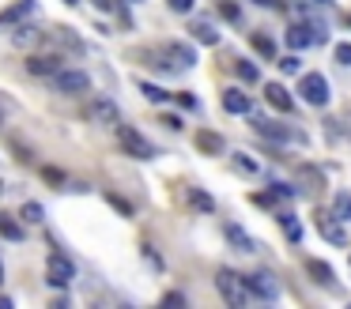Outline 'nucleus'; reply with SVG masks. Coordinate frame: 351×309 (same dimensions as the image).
I'll use <instances>...</instances> for the list:
<instances>
[{"label": "nucleus", "instance_id": "obj_20", "mask_svg": "<svg viewBox=\"0 0 351 309\" xmlns=\"http://www.w3.org/2000/svg\"><path fill=\"white\" fill-rule=\"evenodd\" d=\"M197 147L208 151V155H219V151H223V136H215V132H197Z\"/></svg>", "mask_w": 351, "mask_h": 309}, {"label": "nucleus", "instance_id": "obj_2", "mask_svg": "<svg viewBox=\"0 0 351 309\" xmlns=\"http://www.w3.org/2000/svg\"><path fill=\"white\" fill-rule=\"evenodd\" d=\"M215 286H219V294L230 301V306H245V301H250V291H245L242 275H238V271H230V268L215 271Z\"/></svg>", "mask_w": 351, "mask_h": 309}, {"label": "nucleus", "instance_id": "obj_23", "mask_svg": "<svg viewBox=\"0 0 351 309\" xmlns=\"http://www.w3.org/2000/svg\"><path fill=\"white\" fill-rule=\"evenodd\" d=\"M332 215L340 219V223H348V219H351V196H348V193H340V196L332 200Z\"/></svg>", "mask_w": 351, "mask_h": 309}, {"label": "nucleus", "instance_id": "obj_3", "mask_svg": "<svg viewBox=\"0 0 351 309\" xmlns=\"http://www.w3.org/2000/svg\"><path fill=\"white\" fill-rule=\"evenodd\" d=\"M114 128H117V140H121V147L129 151L132 158H155V147H152V143H147L132 125H121V121H117Z\"/></svg>", "mask_w": 351, "mask_h": 309}, {"label": "nucleus", "instance_id": "obj_40", "mask_svg": "<svg viewBox=\"0 0 351 309\" xmlns=\"http://www.w3.org/2000/svg\"><path fill=\"white\" fill-rule=\"evenodd\" d=\"M0 193H4V181H0Z\"/></svg>", "mask_w": 351, "mask_h": 309}, {"label": "nucleus", "instance_id": "obj_7", "mask_svg": "<svg viewBox=\"0 0 351 309\" xmlns=\"http://www.w3.org/2000/svg\"><path fill=\"white\" fill-rule=\"evenodd\" d=\"M242 283H245V291H250V294H257V298H265V301H276V298H280V283H276L268 271L242 275Z\"/></svg>", "mask_w": 351, "mask_h": 309}, {"label": "nucleus", "instance_id": "obj_12", "mask_svg": "<svg viewBox=\"0 0 351 309\" xmlns=\"http://www.w3.org/2000/svg\"><path fill=\"white\" fill-rule=\"evenodd\" d=\"M223 234H227V241L238 249V253H253V249H257V245H253V238L238 223H223Z\"/></svg>", "mask_w": 351, "mask_h": 309}, {"label": "nucleus", "instance_id": "obj_34", "mask_svg": "<svg viewBox=\"0 0 351 309\" xmlns=\"http://www.w3.org/2000/svg\"><path fill=\"white\" fill-rule=\"evenodd\" d=\"M42 177H46L49 185H64V177H61V173H57V170H42Z\"/></svg>", "mask_w": 351, "mask_h": 309}, {"label": "nucleus", "instance_id": "obj_11", "mask_svg": "<svg viewBox=\"0 0 351 309\" xmlns=\"http://www.w3.org/2000/svg\"><path fill=\"white\" fill-rule=\"evenodd\" d=\"M223 110H227V113H250L253 102H250V95H245V90L230 87V90H223Z\"/></svg>", "mask_w": 351, "mask_h": 309}, {"label": "nucleus", "instance_id": "obj_6", "mask_svg": "<svg viewBox=\"0 0 351 309\" xmlns=\"http://www.w3.org/2000/svg\"><path fill=\"white\" fill-rule=\"evenodd\" d=\"M298 95L306 98L310 106H328V83H325V75H317V72H310V75H302L298 79Z\"/></svg>", "mask_w": 351, "mask_h": 309}, {"label": "nucleus", "instance_id": "obj_24", "mask_svg": "<svg viewBox=\"0 0 351 309\" xmlns=\"http://www.w3.org/2000/svg\"><path fill=\"white\" fill-rule=\"evenodd\" d=\"M19 215H23V223H42V219H46V211H42V203H23V208H19Z\"/></svg>", "mask_w": 351, "mask_h": 309}, {"label": "nucleus", "instance_id": "obj_13", "mask_svg": "<svg viewBox=\"0 0 351 309\" xmlns=\"http://www.w3.org/2000/svg\"><path fill=\"white\" fill-rule=\"evenodd\" d=\"M306 271H310V275L317 279L321 286H332V283H336V271L328 268L325 260H317V256H306Z\"/></svg>", "mask_w": 351, "mask_h": 309}, {"label": "nucleus", "instance_id": "obj_35", "mask_svg": "<svg viewBox=\"0 0 351 309\" xmlns=\"http://www.w3.org/2000/svg\"><path fill=\"white\" fill-rule=\"evenodd\" d=\"M253 4H261V8H276V0H253Z\"/></svg>", "mask_w": 351, "mask_h": 309}, {"label": "nucleus", "instance_id": "obj_38", "mask_svg": "<svg viewBox=\"0 0 351 309\" xmlns=\"http://www.w3.org/2000/svg\"><path fill=\"white\" fill-rule=\"evenodd\" d=\"M95 4H99V8H110V0H95Z\"/></svg>", "mask_w": 351, "mask_h": 309}, {"label": "nucleus", "instance_id": "obj_31", "mask_svg": "<svg viewBox=\"0 0 351 309\" xmlns=\"http://www.w3.org/2000/svg\"><path fill=\"white\" fill-rule=\"evenodd\" d=\"M106 200H110V203H114V208H117V211H121V215H132V203H125V200H121V196H114V193H110V196H106Z\"/></svg>", "mask_w": 351, "mask_h": 309}, {"label": "nucleus", "instance_id": "obj_8", "mask_svg": "<svg viewBox=\"0 0 351 309\" xmlns=\"http://www.w3.org/2000/svg\"><path fill=\"white\" fill-rule=\"evenodd\" d=\"M317 230H321V238H325L328 245H343V241H348V230H343V223L332 215V211H321L317 215Z\"/></svg>", "mask_w": 351, "mask_h": 309}, {"label": "nucleus", "instance_id": "obj_14", "mask_svg": "<svg viewBox=\"0 0 351 309\" xmlns=\"http://www.w3.org/2000/svg\"><path fill=\"white\" fill-rule=\"evenodd\" d=\"M57 68H61V60H57V57H46V53H42V57H31V60H27V72H31V75H38V79L53 75Z\"/></svg>", "mask_w": 351, "mask_h": 309}, {"label": "nucleus", "instance_id": "obj_32", "mask_svg": "<svg viewBox=\"0 0 351 309\" xmlns=\"http://www.w3.org/2000/svg\"><path fill=\"white\" fill-rule=\"evenodd\" d=\"M178 98V106H185V110H197V98L189 95V90H182V95H174Z\"/></svg>", "mask_w": 351, "mask_h": 309}, {"label": "nucleus", "instance_id": "obj_18", "mask_svg": "<svg viewBox=\"0 0 351 309\" xmlns=\"http://www.w3.org/2000/svg\"><path fill=\"white\" fill-rule=\"evenodd\" d=\"M189 30H193V34H197L204 45H215V42H219V30H215L208 19H193V23H189Z\"/></svg>", "mask_w": 351, "mask_h": 309}, {"label": "nucleus", "instance_id": "obj_17", "mask_svg": "<svg viewBox=\"0 0 351 309\" xmlns=\"http://www.w3.org/2000/svg\"><path fill=\"white\" fill-rule=\"evenodd\" d=\"M257 132H261V136H268V140H280V143L295 140V132H291V128H283V125H272V121H257Z\"/></svg>", "mask_w": 351, "mask_h": 309}, {"label": "nucleus", "instance_id": "obj_1", "mask_svg": "<svg viewBox=\"0 0 351 309\" xmlns=\"http://www.w3.org/2000/svg\"><path fill=\"white\" fill-rule=\"evenodd\" d=\"M155 60H159L162 72H189V68L197 64V53H193L189 45L170 42V45H162V49L155 53Z\"/></svg>", "mask_w": 351, "mask_h": 309}, {"label": "nucleus", "instance_id": "obj_39", "mask_svg": "<svg viewBox=\"0 0 351 309\" xmlns=\"http://www.w3.org/2000/svg\"><path fill=\"white\" fill-rule=\"evenodd\" d=\"M0 283H4V264H0Z\"/></svg>", "mask_w": 351, "mask_h": 309}, {"label": "nucleus", "instance_id": "obj_27", "mask_svg": "<svg viewBox=\"0 0 351 309\" xmlns=\"http://www.w3.org/2000/svg\"><path fill=\"white\" fill-rule=\"evenodd\" d=\"M140 90H144V95L147 98H152V102H167V90H162V87H155V83H140Z\"/></svg>", "mask_w": 351, "mask_h": 309}, {"label": "nucleus", "instance_id": "obj_42", "mask_svg": "<svg viewBox=\"0 0 351 309\" xmlns=\"http://www.w3.org/2000/svg\"><path fill=\"white\" fill-rule=\"evenodd\" d=\"M348 27H351V19H348Z\"/></svg>", "mask_w": 351, "mask_h": 309}, {"label": "nucleus", "instance_id": "obj_37", "mask_svg": "<svg viewBox=\"0 0 351 309\" xmlns=\"http://www.w3.org/2000/svg\"><path fill=\"white\" fill-rule=\"evenodd\" d=\"M343 128H348V136H351V113H348V117H343Z\"/></svg>", "mask_w": 351, "mask_h": 309}, {"label": "nucleus", "instance_id": "obj_36", "mask_svg": "<svg viewBox=\"0 0 351 309\" xmlns=\"http://www.w3.org/2000/svg\"><path fill=\"white\" fill-rule=\"evenodd\" d=\"M0 309H12V298H0Z\"/></svg>", "mask_w": 351, "mask_h": 309}, {"label": "nucleus", "instance_id": "obj_25", "mask_svg": "<svg viewBox=\"0 0 351 309\" xmlns=\"http://www.w3.org/2000/svg\"><path fill=\"white\" fill-rule=\"evenodd\" d=\"M234 72H238V79L257 83V64H253V60H238V64H234Z\"/></svg>", "mask_w": 351, "mask_h": 309}, {"label": "nucleus", "instance_id": "obj_4", "mask_svg": "<svg viewBox=\"0 0 351 309\" xmlns=\"http://www.w3.org/2000/svg\"><path fill=\"white\" fill-rule=\"evenodd\" d=\"M53 83L61 95H87V87H91V79H87V72H80V68H57L53 72Z\"/></svg>", "mask_w": 351, "mask_h": 309}, {"label": "nucleus", "instance_id": "obj_22", "mask_svg": "<svg viewBox=\"0 0 351 309\" xmlns=\"http://www.w3.org/2000/svg\"><path fill=\"white\" fill-rule=\"evenodd\" d=\"M280 226H283V234H287L291 241H298V238H302V226H298V219L291 215V211H283V215H280Z\"/></svg>", "mask_w": 351, "mask_h": 309}, {"label": "nucleus", "instance_id": "obj_21", "mask_svg": "<svg viewBox=\"0 0 351 309\" xmlns=\"http://www.w3.org/2000/svg\"><path fill=\"white\" fill-rule=\"evenodd\" d=\"M230 158H234V170H238V173H257V170H261V162H257L253 155H245V151H234Z\"/></svg>", "mask_w": 351, "mask_h": 309}, {"label": "nucleus", "instance_id": "obj_43", "mask_svg": "<svg viewBox=\"0 0 351 309\" xmlns=\"http://www.w3.org/2000/svg\"><path fill=\"white\" fill-rule=\"evenodd\" d=\"M321 4H325V0H321Z\"/></svg>", "mask_w": 351, "mask_h": 309}, {"label": "nucleus", "instance_id": "obj_33", "mask_svg": "<svg viewBox=\"0 0 351 309\" xmlns=\"http://www.w3.org/2000/svg\"><path fill=\"white\" fill-rule=\"evenodd\" d=\"M167 8H170V12H189V8H193V0H167Z\"/></svg>", "mask_w": 351, "mask_h": 309}, {"label": "nucleus", "instance_id": "obj_16", "mask_svg": "<svg viewBox=\"0 0 351 309\" xmlns=\"http://www.w3.org/2000/svg\"><path fill=\"white\" fill-rule=\"evenodd\" d=\"M185 200H189V208L200 211V215H212V211H215V200L204 193V188H189V193H185Z\"/></svg>", "mask_w": 351, "mask_h": 309}, {"label": "nucleus", "instance_id": "obj_15", "mask_svg": "<svg viewBox=\"0 0 351 309\" xmlns=\"http://www.w3.org/2000/svg\"><path fill=\"white\" fill-rule=\"evenodd\" d=\"M34 42H42V30L31 27V23H23V27L12 30V45H19V49H31Z\"/></svg>", "mask_w": 351, "mask_h": 309}, {"label": "nucleus", "instance_id": "obj_26", "mask_svg": "<svg viewBox=\"0 0 351 309\" xmlns=\"http://www.w3.org/2000/svg\"><path fill=\"white\" fill-rule=\"evenodd\" d=\"M253 49H257V53H261V57H276V45H272V42H268V38H265V34H253Z\"/></svg>", "mask_w": 351, "mask_h": 309}, {"label": "nucleus", "instance_id": "obj_5", "mask_svg": "<svg viewBox=\"0 0 351 309\" xmlns=\"http://www.w3.org/2000/svg\"><path fill=\"white\" fill-rule=\"evenodd\" d=\"M72 279H76V268H72V260L64 253H49L46 260V283L49 286H69Z\"/></svg>", "mask_w": 351, "mask_h": 309}, {"label": "nucleus", "instance_id": "obj_29", "mask_svg": "<svg viewBox=\"0 0 351 309\" xmlns=\"http://www.w3.org/2000/svg\"><path fill=\"white\" fill-rule=\"evenodd\" d=\"M336 60L351 68V45H348V42H340V45H336Z\"/></svg>", "mask_w": 351, "mask_h": 309}, {"label": "nucleus", "instance_id": "obj_30", "mask_svg": "<svg viewBox=\"0 0 351 309\" xmlns=\"http://www.w3.org/2000/svg\"><path fill=\"white\" fill-rule=\"evenodd\" d=\"M298 68H302V64H298V57H283L280 60V72H287V75H295Z\"/></svg>", "mask_w": 351, "mask_h": 309}, {"label": "nucleus", "instance_id": "obj_28", "mask_svg": "<svg viewBox=\"0 0 351 309\" xmlns=\"http://www.w3.org/2000/svg\"><path fill=\"white\" fill-rule=\"evenodd\" d=\"M219 15H223L227 23H238V19H242V12H238V4H230V0H223V4H219Z\"/></svg>", "mask_w": 351, "mask_h": 309}, {"label": "nucleus", "instance_id": "obj_10", "mask_svg": "<svg viewBox=\"0 0 351 309\" xmlns=\"http://www.w3.org/2000/svg\"><path fill=\"white\" fill-rule=\"evenodd\" d=\"M265 98H268V106L280 110V113H287L291 106H295V98H291L287 87H280V83H265Z\"/></svg>", "mask_w": 351, "mask_h": 309}, {"label": "nucleus", "instance_id": "obj_19", "mask_svg": "<svg viewBox=\"0 0 351 309\" xmlns=\"http://www.w3.org/2000/svg\"><path fill=\"white\" fill-rule=\"evenodd\" d=\"M0 234L8 241H23V226H19L16 215H8V211H0Z\"/></svg>", "mask_w": 351, "mask_h": 309}, {"label": "nucleus", "instance_id": "obj_41", "mask_svg": "<svg viewBox=\"0 0 351 309\" xmlns=\"http://www.w3.org/2000/svg\"><path fill=\"white\" fill-rule=\"evenodd\" d=\"M69 4H76V0H69Z\"/></svg>", "mask_w": 351, "mask_h": 309}, {"label": "nucleus", "instance_id": "obj_9", "mask_svg": "<svg viewBox=\"0 0 351 309\" xmlns=\"http://www.w3.org/2000/svg\"><path fill=\"white\" fill-rule=\"evenodd\" d=\"M87 113H91V121H99V125H106V128H114L117 125V121H121V113H117V102H114V98H91V110H87Z\"/></svg>", "mask_w": 351, "mask_h": 309}]
</instances>
